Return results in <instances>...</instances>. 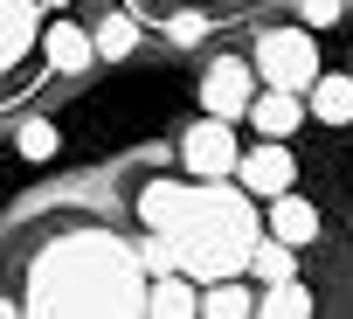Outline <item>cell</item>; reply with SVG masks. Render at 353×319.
Listing matches in <instances>:
<instances>
[{
    "instance_id": "cell-1",
    "label": "cell",
    "mask_w": 353,
    "mask_h": 319,
    "mask_svg": "<svg viewBox=\"0 0 353 319\" xmlns=\"http://www.w3.org/2000/svg\"><path fill=\"white\" fill-rule=\"evenodd\" d=\"M139 222L173 250V271H188L194 284L208 278H243L250 250L263 236L256 195L229 181H145L139 188Z\"/></svg>"
},
{
    "instance_id": "cell-2",
    "label": "cell",
    "mask_w": 353,
    "mask_h": 319,
    "mask_svg": "<svg viewBox=\"0 0 353 319\" xmlns=\"http://www.w3.org/2000/svg\"><path fill=\"white\" fill-rule=\"evenodd\" d=\"M35 319H139L145 312V264L139 243L118 229H63L28 257V298Z\"/></svg>"
},
{
    "instance_id": "cell-3",
    "label": "cell",
    "mask_w": 353,
    "mask_h": 319,
    "mask_svg": "<svg viewBox=\"0 0 353 319\" xmlns=\"http://www.w3.org/2000/svg\"><path fill=\"white\" fill-rule=\"evenodd\" d=\"M250 63H256V84L312 90V77H319V42H312V28H305V21H298V28H263Z\"/></svg>"
},
{
    "instance_id": "cell-4",
    "label": "cell",
    "mask_w": 353,
    "mask_h": 319,
    "mask_svg": "<svg viewBox=\"0 0 353 319\" xmlns=\"http://www.w3.org/2000/svg\"><path fill=\"white\" fill-rule=\"evenodd\" d=\"M181 160H188L194 181H236V160H243V146H236V118L201 111V118L181 132Z\"/></svg>"
},
{
    "instance_id": "cell-5",
    "label": "cell",
    "mask_w": 353,
    "mask_h": 319,
    "mask_svg": "<svg viewBox=\"0 0 353 319\" xmlns=\"http://www.w3.org/2000/svg\"><path fill=\"white\" fill-rule=\"evenodd\" d=\"M291 181H298V160H291L284 139H256V146H243V160H236V188H250L256 202H270V195H284Z\"/></svg>"
},
{
    "instance_id": "cell-6",
    "label": "cell",
    "mask_w": 353,
    "mask_h": 319,
    "mask_svg": "<svg viewBox=\"0 0 353 319\" xmlns=\"http://www.w3.org/2000/svg\"><path fill=\"white\" fill-rule=\"evenodd\" d=\"M250 97H256V63H243V56H215L208 77H201V111H215V118H243Z\"/></svg>"
},
{
    "instance_id": "cell-7",
    "label": "cell",
    "mask_w": 353,
    "mask_h": 319,
    "mask_svg": "<svg viewBox=\"0 0 353 319\" xmlns=\"http://www.w3.org/2000/svg\"><path fill=\"white\" fill-rule=\"evenodd\" d=\"M35 42H42V0H0V77L21 70Z\"/></svg>"
},
{
    "instance_id": "cell-8",
    "label": "cell",
    "mask_w": 353,
    "mask_h": 319,
    "mask_svg": "<svg viewBox=\"0 0 353 319\" xmlns=\"http://www.w3.org/2000/svg\"><path fill=\"white\" fill-rule=\"evenodd\" d=\"M250 125H256V139H291L312 111H305V90H277V84H263L256 97H250V111H243Z\"/></svg>"
},
{
    "instance_id": "cell-9",
    "label": "cell",
    "mask_w": 353,
    "mask_h": 319,
    "mask_svg": "<svg viewBox=\"0 0 353 319\" xmlns=\"http://www.w3.org/2000/svg\"><path fill=\"white\" fill-rule=\"evenodd\" d=\"M201 312V284L188 271H152L145 278V319H194Z\"/></svg>"
},
{
    "instance_id": "cell-10",
    "label": "cell",
    "mask_w": 353,
    "mask_h": 319,
    "mask_svg": "<svg viewBox=\"0 0 353 319\" xmlns=\"http://www.w3.org/2000/svg\"><path fill=\"white\" fill-rule=\"evenodd\" d=\"M42 56L63 70V77H83L90 63H97V42H90V28H77V21H42Z\"/></svg>"
},
{
    "instance_id": "cell-11",
    "label": "cell",
    "mask_w": 353,
    "mask_h": 319,
    "mask_svg": "<svg viewBox=\"0 0 353 319\" xmlns=\"http://www.w3.org/2000/svg\"><path fill=\"white\" fill-rule=\"evenodd\" d=\"M263 229L277 236V243H291V250H305L312 236H319V209L305 202V195H270V209H263Z\"/></svg>"
},
{
    "instance_id": "cell-12",
    "label": "cell",
    "mask_w": 353,
    "mask_h": 319,
    "mask_svg": "<svg viewBox=\"0 0 353 319\" xmlns=\"http://www.w3.org/2000/svg\"><path fill=\"white\" fill-rule=\"evenodd\" d=\"M305 111H312L319 125H353V77H339V70L325 77V70H319L312 90H305Z\"/></svg>"
},
{
    "instance_id": "cell-13",
    "label": "cell",
    "mask_w": 353,
    "mask_h": 319,
    "mask_svg": "<svg viewBox=\"0 0 353 319\" xmlns=\"http://www.w3.org/2000/svg\"><path fill=\"white\" fill-rule=\"evenodd\" d=\"M256 312V291L243 278H208L201 284V319H250Z\"/></svg>"
},
{
    "instance_id": "cell-14",
    "label": "cell",
    "mask_w": 353,
    "mask_h": 319,
    "mask_svg": "<svg viewBox=\"0 0 353 319\" xmlns=\"http://www.w3.org/2000/svg\"><path fill=\"white\" fill-rule=\"evenodd\" d=\"M250 278H256V284L298 278V250H291V243H277V236L263 229V236H256V250H250Z\"/></svg>"
},
{
    "instance_id": "cell-15",
    "label": "cell",
    "mask_w": 353,
    "mask_h": 319,
    "mask_svg": "<svg viewBox=\"0 0 353 319\" xmlns=\"http://www.w3.org/2000/svg\"><path fill=\"white\" fill-rule=\"evenodd\" d=\"M256 312H263V319H305V312H319V305H312V291H305L298 278H277V284H263Z\"/></svg>"
},
{
    "instance_id": "cell-16",
    "label": "cell",
    "mask_w": 353,
    "mask_h": 319,
    "mask_svg": "<svg viewBox=\"0 0 353 319\" xmlns=\"http://www.w3.org/2000/svg\"><path fill=\"white\" fill-rule=\"evenodd\" d=\"M90 42H97V63H118V56H132L139 21H132V14H104V21L90 28Z\"/></svg>"
},
{
    "instance_id": "cell-17",
    "label": "cell",
    "mask_w": 353,
    "mask_h": 319,
    "mask_svg": "<svg viewBox=\"0 0 353 319\" xmlns=\"http://www.w3.org/2000/svg\"><path fill=\"white\" fill-rule=\"evenodd\" d=\"M14 146H21V160H35V167H42V160H56V153H63V132H56L49 118H28V125L14 132Z\"/></svg>"
},
{
    "instance_id": "cell-18",
    "label": "cell",
    "mask_w": 353,
    "mask_h": 319,
    "mask_svg": "<svg viewBox=\"0 0 353 319\" xmlns=\"http://www.w3.org/2000/svg\"><path fill=\"white\" fill-rule=\"evenodd\" d=\"M339 14H346V0H298V21L305 28H332Z\"/></svg>"
},
{
    "instance_id": "cell-19",
    "label": "cell",
    "mask_w": 353,
    "mask_h": 319,
    "mask_svg": "<svg viewBox=\"0 0 353 319\" xmlns=\"http://www.w3.org/2000/svg\"><path fill=\"white\" fill-rule=\"evenodd\" d=\"M166 35L188 49V42H201V35H208V14H194V8H188V14H173V21H166Z\"/></svg>"
},
{
    "instance_id": "cell-20",
    "label": "cell",
    "mask_w": 353,
    "mask_h": 319,
    "mask_svg": "<svg viewBox=\"0 0 353 319\" xmlns=\"http://www.w3.org/2000/svg\"><path fill=\"white\" fill-rule=\"evenodd\" d=\"M14 312H21V305H8V298H0V319H14Z\"/></svg>"
},
{
    "instance_id": "cell-21",
    "label": "cell",
    "mask_w": 353,
    "mask_h": 319,
    "mask_svg": "<svg viewBox=\"0 0 353 319\" xmlns=\"http://www.w3.org/2000/svg\"><path fill=\"white\" fill-rule=\"evenodd\" d=\"M346 8H353V0H346Z\"/></svg>"
}]
</instances>
